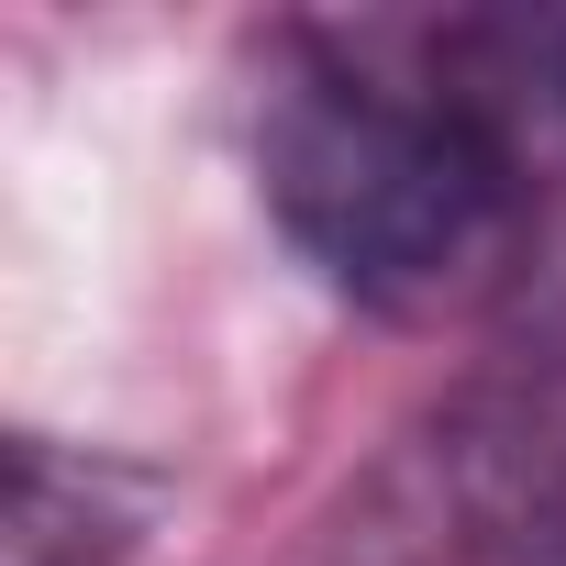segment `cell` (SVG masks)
<instances>
[{"label": "cell", "mask_w": 566, "mask_h": 566, "mask_svg": "<svg viewBox=\"0 0 566 566\" xmlns=\"http://www.w3.org/2000/svg\"><path fill=\"white\" fill-rule=\"evenodd\" d=\"M255 189L345 301L444 312L511 255L544 178L422 67L400 23H323L266 67Z\"/></svg>", "instance_id": "1"}]
</instances>
